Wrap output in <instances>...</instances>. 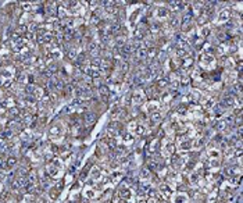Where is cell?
Segmentation results:
<instances>
[{
	"label": "cell",
	"mask_w": 243,
	"mask_h": 203,
	"mask_svg": "<svg viewBox=\"0 0 243 203\" xmlns=\"http://www.w3.org/2000/svg\"><path fill=\"white\" fill-rule=\"evenodd\" d=\"M99 96H100V100L103 102V103H108L110 102V96H111V92H110V89H108V86L106 85H102L99 89Z\"/></svg>",
	"instance_id": "cell-1"
},
{
	"label": "cell",
	"mask_w": 243,
	"mask_h": 203,
	"mask_svg": "<svg viewBox=\"0 0 243 203\" xmlns=\"http://www.w3.org/2000/svg\"><path fill=\"white\" fill-rule=\"evenodd\" d=\"M96 120H97V117H96V114L93 111H85L84 113V121L88 125H93L96 122Z\"/></svg>",
	"instance_id": "cell-2"
},
{
	"label": "cell",
	"mask_w": 243,
	"mask_h": 203,
	"mask_svg": "<svg viewBox=\"0 0 243 203\" xmlns=\"http://www.w3.org/2000/svg\"><path fill=\"white\" fill-rule=\"evenodd\" d=\"M49 134H50V135H60V134H61V125H60L58 122H57V124H56V122L52 124V127L49 128Z\"/></svg>",
	"instance_id": "cell-3"
},
{
	"label": "cell",
	"mask_w": 243,
	"mask_h": 203,
	"mask_svg": "<svg viewBox=\"0 0 243 203\" xmlns=\"http://www.w3.org/2000/svg\"><path fill=\"white\" fill-rule=\"evenodd\" d=\"M58 195H60V188H50V191H49V198L52 199V200H56L57 198H58Z\"/></svg>",
	"instance_id": "cell-4"
},
{
	"label": "cell",
	"mask_w": 243,
	"mask_h": 203,
	"mask_svg": "<svg viewBox=\"0 0 243 203\" xmlns=\"http://www.w3.org/2000/svg\"><path fill=\"white\" fill-rule=\"evenodd\" d=\"M17 157L15 156H9L7 159H6V168H10L13 166H15L17 164Z\"/></svg>",
	"instance_id": "cell-5"
},
{
	"label": "cell",
	"mask_w": 243,
	"mask_h": 203,
	"mask_svg": "<svg viewBox=\"0 0 243 203\" xmlns=\"http://www.w3.org/2000/svg\"><path fill=\"white\" fill-rule=\"evenodd\" d=\"M182 164H183V161H182V159H181L179 156H174L172 157V166H174V168H181L182 167Z\"/></svg>",
	"instance_id": "cell-6"
},
{
	"label": "cell",
	"mask_w": 243,
	"mask_h": 203,
	"mask_svg": "<svg viewBox=\"0 0 243 203\" xmlns=\"http://www.w3.org/2000/svg\"><path fill=\"white\" fill-rule=\"evenodd\" d=\"M133 127H135V134L136 135H143L145 131H146L145 129V125H142V124H135Z\"/></svg>",
	"instance_id": "cell-7"
},
{
	"label": "cell",
	"mask_w": 243,
	"mask_h": 203,
	"mask_svg": "<svg viewBox=\"0 0 243 203\" xmlns=\"http://www.w3.org/2000/svg\"><path fill=\"white\" fill-rule=\"evenodd\" d=\"M210 32H211V29H210V27H207V25H203V27L200 28V35L203 36V38H207Z\"/></svg>",
	"instance_id": "cell-8"
},
{
	"label": "cell",
	"mask_w": 243,
	"mask_h": 203,
	"mask_svg": "<svg viewBox=\"0 0 243 203\" xmlns=\"http://www.w3.org/2000/svg\"><path fill=\"white\" fill-rule=\"evenodd\" d=\"M160 191L164 193L165 196H169V195H171V188H169L167 184H161V186H160Z\"/></svg>",
	"instance_id": "cell-9"
},
{
	"label": "cell",
	"mask_w": 243,
	"mask_h": 203,
	"mask_svg": "<svg viewBox=\"0 0 243 203\" xmlns=\"http://www.w3.org/2000/svg\"><path fill=\"white\" fill-rule=\"evenodd\" d=\"M229 17H231V15H229V11H228V10H224V11H221V13H220V17H218V20H220V21H226V20H229Z\"/></svg>",
	"instance_id": "cell-10"
},
{
	"label": "cell",
	"mask_w": 243,
	"mask_h": 203,
	"mask_svg": "<svg viewBox=\"0 0 243 203\" xmlns=\"http://www.w3.org/2000/svg\"><path fill=\"white\" fill-rule=\"evenodd\" d=\"M142 100H143V96H142V95L133 93V96H132V103H133V104H139Z\"/></svg>",
	"instance_id": "cell-11"
},
{
	"label": "cell",
	"mask_w": 243,
	"mask_h": 203,
	"mask_svg": "<svg viewBox=\"0 0 243 203\" xmlns=\"http://www.w3.org/2000/svg\"><path fill=\"white\" fill-rule=\"evenodd\" d=\"M165 152H167L168 154H174V152H175V146H174V143H172V142H168V143L165 145Z\"/></svg>",
	"instance_id": "cell-12"
},
{
	"label": "cell",
	"mask_w": 243,
	"mask_h": 203,
	"mask_svg": "<svg viewBox=\"0 0 243 203\" xmlns=\"http://www.w3.org/2000/svg\"><path fill=\"white\" fill-rule=\"evenodd\" d=\"M179 148L182 150H189L190 148H192V142L190 140H185V142H182L179 145Z\"/></svg>",
	"instance_id": "cell-13"
},
{
	"label": "cell",
	"mask_w": 243,
	"mask_h": 203,
	"mask_svg": "<svg viewBox=\"0 0 243 203\" xmlns=\"http://www.w3.org/2000/svg\"><path fill=\"white\" fill-rule=\"evenodd\" d=\"M169 24H171V27H172V28H177V27H179L181 21H179V18H178L177 15H174V17L171 18V22H169Z\"/></svg>",
	"instance_id": "cell-14"
},
{
	"label": "cell",
	"mask_w": 243,
	"mask_h": 203,
	"mask_svg": "<svg viewBox=\"0 0 243 203\" xmlns=\"http://www.w3.org/2000/svg\"><path fill=\"white\" fill-rule=\"evenodd\" d=\"M161 118H163L161 113H159V111H157V113H156V111H153V114H151V121H153V122H159Z\"/></svg>",
	"instance_id": "cell-15"
},
{
	"label": "cell",
	"mask_w": 243,
	"mask_h": 203,
	"mask_svg": "<svg viewBox=\"0 0 243 203\" xmlns=\"http://www.w3.org/2000/svg\"><path fill=\"white\" fill-rule=\"evenodd\" d=\"M120 196H121V198H124V199H128V198H131V192L128 191L127 188H124V189H121V191H120Z\"/></svg>",
	"instance_id": "cell-16"
},
{
	"label": "cell",
	"mask_w": 243,
	"mask_h": 203,
	"mask_svg": "<svg viewBox=\"0 0 243 203\" xmlns=\"http://www.w3.org/2000/svg\"><path fill=\"white\" fill-rule=\"evenodd\" d=\"M168 9H171V10H179V1H168Z\"/></svg>",
	"instance_id": "cell-17"
},
{
	"label": "cell",
	"mask_w": 243,
	"mask_h": 203,
	"mask_svg": "<svg viewBox=\"0 0 243 203\" xmlns=\"http://www.w3.org/2000/svg\"><path fill=\"white\" fill-rule=\"evenodd\" d=\"M156 85L159 86V88H163V86L168 85V78H161V79H159V81L156 82Z\"/></svg>",
	"instance_id": "cell-18"
},
{
	"label": "cell",
	"mask_w": 243,
	"mask_h": 203,
	"mask_svg": "<svg viewBox=\"0 0 243 203\" xmlns=\"http://www.w3.org/2000/svg\"><path fill=\"white\" fill-rule=\"evenodd\" d=\"M168 9L167 7H161L159 9V17H168Z\"/></svg>",
	"instance_id": "cell-19"
},
{
	"label": "cell",
	"mask_w": 243,
	"mask_h": 203,
	"mask_svg": "<svg viewBox=\"0 0 243 203\" xmlns=\"http://www.w3.org/2000/svg\"><path fill=\"white\" fill-rule=\"evenodd\" d=\"M128 68H129V63L128 61H122L121 65H120V70H121V73H127Z\"/></svg>",
	"instance_id": "cell-20"
},
{
	"label": "cell",
	"mask_w": 243,
	"mask_h": 203,
	"mask_svg": "<svg viewBox=\"0 0 243 203\" xmlns=\"http://www.w3.org/2000/svg\"><path fill=\"white\" fill-rule=\"evenodd\" d=\"M124 140H125V142H132V140H133V135H132V134H125V135H124Z\"/></svg>",
	"instance_id": "cell-21"
},
{
	"label": "cell",
	"mask_w": 243,
	"mask_h": 203,
	"mask_svg": "<svg viewBox=\"0 0 243 203\" xmlns=\"http://www.w3.org/2000/svg\"><path fill=\"white\" fill-rule=\"evenodd\" d=\"M92 175H93L95 178H97V177L100 175V170H99V168H93V170H92Z\"/></svg>",
	"instance_id": "cell-22"
},
{
	"label": "cell",
	"mask_w": 243,
	"mask_h": 203,
	"mask_svg": "<svg viewBox=\"0 0 243 203\" xmlns=\"http://www.w3.org/2000/svg\"><path fill=\"white\" fill-rule=\"evenodd\" d=\"M224 174H225V175H233L235 172H233V171L231 170V168H225V171H224Z\"/></svg>",
	"instance_id": "cell-23"
},
{
	"label": "cell",
	"mask_w": 243,
	"mask_h": 203,
	"mask_svg": "<svg viewBox=\"0 0 243 203\" xmlns=\"http://www.w3.org/2000/svg\"><path fill=\"white\" fill-rule=\"evenodd\" d=\"M189 81H190V78H189V77H186V75H185V77L182 78V84H183V85H186V84H188Z\"/></svg>",
	"instance_id": "cell-24"
},
{
	"label": "cell",
	"mask_w": 243,
	"mask_h": 203,
	"mask_svg": "<svg viewBox=\"0 0 243 203\" xmlns=\"http://www.w3.org/2000/svg\"><path fill=\"white\" fill-rule=\"evenodd\" d=\"M212 106H214V100H210V99H208L207 103H206V107H212Z\"/></svg>",
	"instance_id": "cell-25"
},
{
	"label": "cell",
	"mask_w": 243,
	"mask_h": 203,
	"mask_svg": "<svg viewBox=\"0 0 243 203\" xmlns=\"http://www.w3.org/2000/svg\"><path fill=\"white\" fill-rule=\"evenodd\" d=\"M86 196H88V198H93L95 193H93V191H86Z\"/></svg>",
	"instance_id": "cell-26"
},
{
	"label": "cell",
	"mask_w": 243,
	"mask_h": 203,
	"mask_svg": "<svg viewBox=\"0 0 243 203\" xmlns=\"http://www.w3.org/2000/svg\"><path fill=\"white\" fill-rule=\"evenodd\" d=\"M0 65H1V60H0Z\"/></svg>",
	"instance_id": "cell-27"
}]
</instances>
